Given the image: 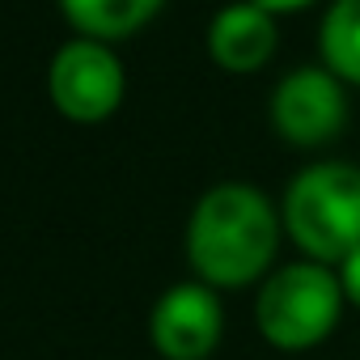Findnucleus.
<instances>
[{
    "label": "nucleus",
    "instance_id": "f257e3e1",
    "mask_svg": "<svg viewBox=\"0 0 360 360\" xmlns=\"http://www.w3.org/2000/svg\"><path fill=\"white\" fill-rule=\"evenodd\" d=\"M284 221L255 183L208 187L187 221V263L208 288H246L267 280Z\"/></svg>",
    "mask_w": 360,
    "mask_h": 360
},
{
    "label": "nucleus",
    "instance_id": "f03ea898",
    "mask_svg": "<svg viewBox=\"0 0 360 360\" xmlns=\"http://www.w3.org/2000/svg\"><path fill=\"white\" fill-rule=\"evenodd\" d=\"M280 221L305 259L339 267L352 250H360V165L352 161L305 165L284 187Z\"/></svg>",
    "mask_w": 360,
    "mask_h": 360
},
{
    "label": "nucleus",
    "instance_id": "7ed1b4c3",
    "mask_svg": "<svg viewBox=\"0 0 360 360\" xmlns=\"http://www.w3.org/2000/svg\"><path fill=\"white\" fill-rule=\"evenodd\" d=\"M343 314V284L339 271L314 259H297L276 267L255 297V326L280 352H309L318 347Z\"/></svg>",
    "mask_w": 360,
    "mask_h": 360
},
{
    "label": "nucleus",
    "instance_id": "20e7f679",
    "mask_svg": "<svg viewBox=\"0 0 360 360\" xmlns=\"http://www.w3.org/2000/svg\"><path fill=\"white\" fill-rule=\"evenodd\" d=\"M123 89H127V72L110 51V43L72 39L51 56L47 94L68 123H85V127L106 123L123 106Z\"/></svg>",
    "mask_w": 360,
    "mask_h": 360
},
{
    "label": "nucleus",
    "instance_id": "39448f33",
    "mask_svg": "<svg viewBox=\"0 0 360 360\" xmlns=\"http://www.w3.org/2000/svg\"><path fill=\"white\" fill-rule=\"evenodd\" d=\"M267 115L280 140L297 148H322L347 127V85L326 64L292 68L276 85Z\"/></svg>",
    "mask_w": 360,
    "mask_h": 360
},
{
    "label": "nucleus",
    "instance_id": "423d86ee",
    "mask_svg": "<svg viewBox=\"0 0 360 360\" xmlns=\"http://www.w3.org/2000/svg\"><path fill=\"white\" fill-rule=\"evenodd\" d=\"M225 335V309L217 288L204 280L169 284L153 314H148V339L161 360H208Z\"/></svg>",
    "mask_w": 360,
    "mask_h": 360
},
{
    "label": "nucleus",
    "instance_id": "0eeeda50",
    "mask_svg": "<svg viewBox=\"0 0 360 360\" xmlns=\"http://www.w3.org/2000/svg\"><path fill=\"white\" fill-rule=\"evenodd\" d=\"M280 47V26L267 9L250 5V0H233V5L217 9L208 22V56L225 72H259Z\"/></svg>",
    "mask_w": 360,
    "mask_h": 360
},
{
    "label": "nucleus",
    "instance_id": "6e6552de",
    "mask_svg": "<svg viewBox=\"0 0 360 360\" xmlns=\"http://www.w3.org/2000/svg\"><path fill=\"white\" fill-rule=\"evenodd\" d=\"M165 0H60V13L77 30V39L94 43H119L144 30Z\"/></svg>",
    "mask_w": 360,
    "mask_h": 360
},
{
    "label": "nucleus",
    "instance_id": "1a4fd4ad",
    "mask_svg": "<svg viewBox=\"0 0 360 360\" xmlns=\"http://www.w3.org/2000/svg\"><path fill=\"white\" fill-rule=\"evenodd\" d=\"M322 64L343 81L360 89V0H335L318 30Z\"/></svg>",
    "mask_w": 360,
    "mask_h": 360
},
{
    "label": "nucleus",
    "instance_id": "9d476101",
    "mask_svg": "<svg viewBox=\"0 0 360 360\" xmlns=\"http://www.w3.org/2000/svg\"><path fill=\"white\" fill-rule=\"evenodd\" d=\"M335 271H339V284H343V301L360 309V250H352Z\"/></svg>",
    "mask_w": 360,
    "mask_h": 360
},
{
    "label": "nucleus",
    "instance_id": "9b49d317",
    "mask_svg": "<svg viewBox=\"0 0 360 360\" xmlns=\"http://www.w3.org/2000/svg\"><path fill=\"white\" fill-rule=\"evenodd\" d=\"M250 5H259V9H267L271 18H280V13H297V9H309L314 0H250Z\"/></svg>",
    "mask_w": 360,
    "mask_h": 360
}]
</instances>
